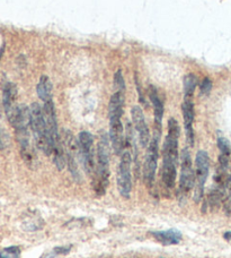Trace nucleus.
<instances>
[{
	"mask_svg": "<svg viewBox=\"0 0 231 258\" xmlns=\"http://www.w3.org/2000/svg\"><path fill=\"white\" fill-rule=\"evenodd\" d=\"M31 112V129L33 132L35 144L38 149L43 152L46 156L53 153V144L49 136L48 129L43 114V108L39 103H32L30 107Z\"/></svg>",
	"mask_w": 231,
	"mask_h": 258,
	"instance_id": "2",
	"label": "nucleus"
},
{
	"mask_svg": "<svg viewBox=\"0 0 231 258\" xmlns=\"http://www.w3.org/2000/svg\"><path fill=\"white\" fill-rule=\"evenodd\" d=\"M212 90V82L210 78H204V80L202 81L201 83V86H200V92L202 95H207L210 94V92Z\"/></svg>",
	"mask_w": 231,
	"mask_h": 258,
	"instance_id": "22",
	"label": "nucleus"
},
{
	"mask_svg": "<svg viewBox=\"0 0 231 258\" xmlns=\"http://www.w3.org/2000/svg\"><path fill=\"white\" fill-rule=\"evenodd\" d=\"M38 95L39 98L43 101V102H50L52 101V91H53V86L52 83H51L50 78L48 76L43 75L40 78V82L38 84Z\"/></svg>",
	"mask_w": 231,
	"mask_h": 258,
	"instance_id": "17",
	"label": "nucleus"
},
{
	"mask_svg": "<svg viewBox=\"0 0 231 258\" xmlns=\"http://www.w3.org/2000/svg\"><path fill=\"white\" fill-rule=\"evenodd\" d=\"M195 185V173H194L191 154L187 149L181 153V178H179V194L186 196Z\"/></svg>",
	"mask_w": 231,
	"mask_h": 258,
	"instance_id": "7",
	"label": "nucleus"
},
{
	"mask_svg": "<svg viewBox=\"0 0 231 258\" xmlns=\"http://www.w3.org/2000/svg\"><path fill=\"white\" fill-rule=\"evenodd\" d=\"M124 105V92H115L108 104V118L122 117Z\"/></svg>",
	"mask_w": 231,
	"mask_h": 258,
	"instance_id": "16",
	"label": "nucleus"
},
{
	"mask_svg": "<svg viewBox=\"0 0 231 258\" xmlns=\"http://www.w3.org/2000/svg\"><path fill=\"white\" fill-rule=\"evenodd\" d=\"M78 145H79V161L82 167L87 173L94 177L96 171L94 137L88 132H81L78 136Z\"/></svg>",
	"mask_w": 231,
	"mask_h": 258,
	"instance_id": "3",
	"label": "nucleus"
},
{
	"mask_svg": "<svg viewBox=\"0 0 231 258\" xmlns=\"http://www.w3.org/2000/svg\"><path fill=\"white\" fill-rule=\"evenodd\" d=\"M223 211L227 215H231V190H228V194L223 198Z\"/></svg>",
	"mask_w": 231,
	"mask_h": 258,
	"instance_id": "23",
	"label": "nucleus"
},
{
	"mask_svg": "<svg viewBox=\"0 0 231 258\" xmlns=\"http://www.w3.org/2000/svg\"><path fill=\"white\" fill-rule=\"evenodd\" d=\"M152 236H154L157 241L163 243L165 246L177 245L182 240V233L175 229L165 230V231H157L152 233Z\"/></svg>",
	"mask_w": 231,
	"mask_h": 258,
	"instance_id": "15",
	"label": "nucleus"
},
{
	"mask_svg": "<svg viewBox=\"0 0 231 258\" xmlns=\"http://www.w3.org/2000/svg\"><path fill=\"white\" fill-rule=\"evenodd\" d=\"M210 160L204 151H198L195 159V185H194V202L198 203L204 195V183L209 174Z\"/></svg>",
	"mask_w": 231,
	"mask_h": 258,
	"instance_id": "4",
	"label": "nucleus"
},
{
	"mask_svg": "<svg viewBox=\"0 0 231 258\" xmlns=\"http://www.w3.org/2000/svg\"><path fill=\"white\" fill-rule=\"evenodd\" d=\"M3 104L9 122H13L20 105L17 104V87L14 83L8 82L3 87Z\"/></svg>",
	"mask_w": 231,
	"mask_h": 258,
	"instance_id": "10",
	"label": "nucleus"
},
{
	"mask_svg": "<svg viewBox=\"0 0 231 258\" xmlns=\"http://www.w3.org/2000/svg\"><path fill=\"white\" fill-rule=\"evenodd\" d=\"M159 156V138L154 137L148 145L145 164H143V181L147 187L154 186L157 164H158Z\"/></svg>",
	"mask_w": 231,
	"mask_h": 258,
	"instance_id": "6",
	"label": "nucleus"
},
{
	"mask_svg": "<svg viewBox=\"0 0 231 258\" xmlns=\"http://www.w3.org/2000/svg\"><path fill=\"white\" fill-rule=\"evenodd\" d=\"M149 98L152 105H154L155 112V137L160 138L161 134V123H163L164 116V104L158 95V92L155 89V86L149 87Z\"/></svg>",
	"mask_w": 231,
	"mask_h": 258,
	"instance_id": "13",
	"label": "nucleus"
},
{
	"mask_svg": "<svg viewBox=\"0 0 231 258\" xmlns=\"http://www.w3.org/2000/svg\"><path fill=\"white\" fill-rule=\"evenodd\" d=\"M131 116L133 125H135L136 131L138 133L139 143H140L142 147H148V145L150 144V132L147 126L146 119L145 116H143L141 108L138 107V105H135L131 109Z\"/></svg>",
	"mask_w": 231,
	"mask_h": 258,
	"instance_id": "11",
	"label": "nucleus"
},
{
	"mask_svg": "<svg viewBox=\"0 0 231 258\" xmlns=\"http://www.w3.org/2000/svg\"><path fill=\"white\" fill-rule=\"evenodd\" d=\"M197 77L194 74H188L184 78V95L185 100H192L194 92L196 90Z\"/></svg>",
	"mask_w": 231,
	"mask_h": 258,
	"instance_id": "18",
	"label": "nucleus"
},
{
	"mask_svg": "<svg viewBox=\"0 0 231 258\" xmlns=\"http://www.w3.org/2000/svg\"><path fill=\"white\" fill-rule=\"evenodd\" d=\"M218 147L221 151V154H224L228 156L231 154V144L227 138L219 137L218 138Z\"/></svg>",
	"mask_w": 231,
	"mask_h": 258,
	"instance_id": "21",
	"label": "nucleus"
},
{
	"mask_svg": "<svg viewBox=\"0 0 231 258\" xmlns=\"http://www.w3.org/2000/svg\"><path fill=\"white\" fill-rule=\"evenodd\" d=\"M131 163L132 154L128 150H124L120 161L118 171V187L121 196L124 198L130 197L132 190V177H131Z\"/></svg>",
	"mask_w": 231,
	"mask_h": 258,
	"instance_id": "5",
	"label": "nucleus"
},
{
	"mask_svg": "<svg viewBox=\"0 0 231 258\" xmlns=\"http://www.w3.org/2000/svg\"><path fill=\"white\" fill-rule=\"evenodd\" d=\"M21 249L17 246L7 247L0 251V258H20Z\"/></svg>",
	"mask_w": 231,
	"mask_h": 258,
	"instance_id": "19",
	"label": "nucleus"
},
{
	"mask_svg": "<svg viewBox=\"0 0 231 258\" xmlns=\"http://www.w3.org/2000/svg\"><path fill=\"white\" fill-rule=\"evenodd\" d=\"M183 110V118H184V126L185 132H186V140L191 146L194 145V129H193V121H194V104L192 100H184L182 105Z\"/></svg>",
	"mask_w": 231,
	"mask_h": 258,
	"instance_id": "14",
	"label": "nucleus"
},
{
	"mask_svg": "<svg viewBox=\"0 0 231 258\" xmlns=\"http://www.w3.org/2000/svg\"><path fill=\"white\" fill-rule=\"evenodd\" d=\"M223 238H224L227 241H230V242H231V231L225 232V233L223 234Z\"/></svg>",
	"mask_w": 231,
	"mask_h": 258,
	"instance_id": "24",
	"label": "nucleus"
},
{
	"mask_svg": "<svg viewBox=\"0 0 231 258\" xmlns=\"http://www.w3.org/2000/svg\"><path fill=\"white\" fill-rule=\"evenodd\" d=\"M114 89L117 92L126 91V82H124L122 71H118L114 74Z\"/></svg>",
	"mask_w": 231,
	"mask_h": 258,
	"instance_id": "20",
	"label": "nucleus"
},
{
	"mask_svg": "<svg viewBox=\"0 0 231 258\" xmlns=\"http://www.w3.org/2000/svg\"><path fill=\"white\" fill-rule=\"evenodd\" d=\"M109 142L107 134L101 133L96 154V171L92 181L97 195L103 196L108 186L109 177Z\"/></svg>",
	"mask_w": 231,
	"mask_h": 258,
	"instance_id": "1",
	"label": "nucleus"
},
{
	"mask_svg": "<svg viewBox=\"0 0 231 258\" xmlns=\"http://www.w3.org/2000/svg\"><path fill=\"white\" fill-rule=\"evenodd\" d=\"M109 140L115 154L121 156L126 146L122 117L109 118Z\"/></svg>",
	"mask_w": 231,
	"mask_h": 258,
	"instance_id": "9",
	"label": "nucleus"
},
{
	"mask_svg": "<svg viewBox=\"0 0 231 258\" xmlns=\"http://www.w3.org/2000/svg\"><path fill=\"white\" fill-rule=\"evenodd\" d=\"M228 190H231V167L229 169V179H228Z\"/></svg>",
	"mask_w": 231,
	"mask_h": 258,
	"instance_id": "25",
	"label": "nucleus"
},
{
	"mask_svg": "<svg viewBox=\"0 0 231 258\" xmlns=\"http://www.w3.org/2000/svg\"><path fill=\"white\" fill-rule=\"evenodd\" d=\"M177 161L169 158L168 155H163V169H161V179L164 185L167 188H173L176 182L177 177Z\"/></svg>",
	"mask_w": 231,
	"mask_h": 258,
	"instance_id": "12",
	"label": "nucleus"
},
{
	"mask_svg": "<svg viewBox=\"0 0 231 258\" xmlns=\"http://www.w3.org/2000/svg\"><path fill=\"white\" fill-rule=\"evenodd\" d=\"M63 145L66 150L67 164L69 165L71 174L75 179H79V170H78L77 160H79V145L75 140L71 132L66 131L63 136Z\"/></svg>",
	"mask_w": 231,
	"mask_h": 258,
	"instance_id": "8",
	"label": "nucleus"
}]
</instances>
